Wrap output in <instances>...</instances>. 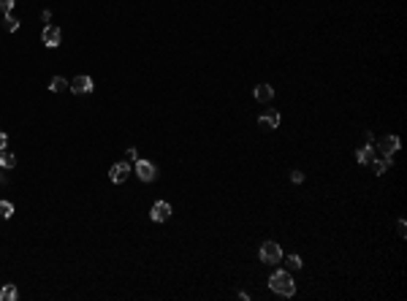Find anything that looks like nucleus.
Masks as SVG:
<instances>
[{
	"instance_id": "obj_1",
	"label": "nucleus",
	"mask_w": 407,
	"mask_h": 301,
	"mask_svg": "<svg viewBox=\"0 0 407 301\" xmlns=\"http://www.w3.org/2000/svg\"><path fill=\"white\" fill-rule=\"evenodd\" d=\"M269 288L277 293V296H293L296 293V282L288 272H274L269 280Z\"/></svg>"
},
{
	"instance_id": "obj_2",
	"label": "nucleus",
	"mask_w": 407,
	"mask_h": 301,
	"mask_svg": "<svg viewBox=\"0 0 407 301\" xmlns=\"http://www.w3.org/2000/svg\"><path fill=\"white\" fill-rule=\"evenodd\" d=\"M258 255H261L263 263H269V266H277V263H282V247L277 242H263L261 250H258Z\"/></svg>"
},
{
	"instance_id": "obj_3",
	"label": "nucleus",
	"mask_w": 407,
	"mask_h": 301,
	"mask_svg": "<svg viewBox=\"0 0 407 301\" xmlns=\"http://www.w3.org/2000/svg\"><path fill=\"white\" fill-rule=\"evenodd\" d=\"M41 41H44L46 49H57L60 41H63V33H60V27H54V24H46L44 33H41Z\"/></svg>"
},
{
	"instance_id": "obj_4",
	"label": "nucleus",
	"mask_w": 407,
	"mask_h": 301,
	"mask_svg": "<svg viewBox=\"0 0 407 301\" xmlns=\"http://www.w3.org/2000/svg\"><path fill=\"white\" fill-rule=\"evenodd\" d=\"M68 90H71V93H76V95H84V93H92V79L90 76H76V79H71V82H68Z\"/></svg>"
},
{
	"instance_id": "obj_5",
	"label": "nucleus",
	"mask_w": 407,
	"mask_h": 301,
	"mask_svg": "<svg viewBox=\"0 0 407 301\" xmlns=\"http://www.w3.org/2000/svg\"><path fill=\"white\" fill-rule=\"evenodd\" d=\"M150 217L155 220V223H166V220L171 217V204L169 201H155L150 209Z\"/></svg>"
},
{
	"instance_id": "obj_6",
	"label": "nucleus",
	"mask_w": 407,
	"mask_h": 301,
	"mask_svg": "<svg viewBox=\"0 0 407 301\" xmlns=\"http://www.w3.org/2000/svg\"><path fill=\"white\" fill-rule=\"evenodd\" d=\"M378 150H380V155H383L386 160H391L394 152L399 150V139L397 136H383V139L378 141Z\"/></svg>"
},
{
	"instance_id": "obj_7",
	"label": "nucleus",
	"mask_w": 407,
	"mask_h": 301,
	"mask_svg": "<svg viewBox=\"0 0 407 301\" xmlns=\"http://www.w3.org/2000/svg\"><path fill=\"white\" fill-rule=\"evenodd\" d=\"M128 176H131V163H114L112 171H109V179H112L114 185H122Z\"/></svg>"
},
{
	"instance_id": "obj_8",
	"label": "nucleus",
	"mask_w": 407,
	"mask_h": 301,
	"mask_svg": "<svg viewBox=\"0 0 407 301\" xmlns=\"http://www.w3.org/2000/svg\"><path fill=\"white\" fill-rule=\"evenodd\" d=\"M258 125L269 128V131H277V128H280V112H277V109H266V112L258 117Z\"/></svg>"
},
{
	"instance_id": "obj_9",
	"label": "nucleus",
	"mask_w": 407,
	"mask_h": 301,
	"mask_svg": "<svg viewBox=\"0 0 407 301\" xmlns=\"http://www.w3.org/2000/svg\"><path fill=\"white\" fill-rule=\"evenodd\" d=\"M136 176H139L141 182H152L155 179V165H152L150 160H136Z\"/></svg>"
},
{
	"instance_id": "obj_10",
	"label": "nucleus",
	"mask_w": 407,
	"mask_h": 301,
	"mask_svg": "<svg viewBox=\"0 0 407 301\" xmlns=\"http://www.w3.org/2000/svg\"><path fill=\"white\" fill-rule=\"evenodd\" d=\"M356 160H359L361 165H369L375 160V147L367 144V147H361V150H356Z\"/></svg>"
},
{
	"instance_id": "obj_11",
	"label": "nucleus",
	"mask_w": 407,
	"mask_h": 301,
	"mask_svg": "<svg viewBox=\"0 0 407 301\" xmlns=\"http://www.w3.org/2000/svg\"><path fill=\"white\" fill-rule=\"evenodd\" d=\"M271 98H274V90H271V84H258V87H255V101L269 103Z\"/></svg>"
},
{
	"instance_id": "obj_12",
	"label": "nucleus",
	"mask_w": 407,
	"mask_h": 301,
	"mask_svg": "<svg viewBox=\"0 0 407 301\" xmlns=\"http://www.w3.org/2000/svg\"><path fill=\"white\" fill-rule=\"evenodd\" d=\"M16 296H19V291H16V285H3L0 288V301H16Z\"/></svg>"
},
{
	"instance_id": "obj_13",
	"label": "nucleus",
	"mask_w": 407,
	"mask_h": 301,
	"mask_svg": "<svg viewBox=\"0 0 407 301\" xmlns=\"http://www.w3.org/2000/svg\"><path fill=\"white\" fill-rule=\"evenodd\" d=\"M14 165H16V157L11 152L0 150V168H14Z\"/></svg>"
},
{
	"instance_id": "obj_14",
	"label": "nucleus",
	"mask_w": 407,
	"mask_h": 301,
	"mask_svg": "<svg viewBox=\"0 0 407 301\" xmlns=\"http://www.w3.org/2000/svg\"><path fill=\"white\" fill-rule=\"evenodd\" d=\"M3 24H5V30H8V33H16V30H19V19H16L14 14H5V19H3Z\"/></svg>"
},
{
	"instance_id": "obj_15",
	"label": "nucleus",
	"mask_w": 407,
	"mask_h": 301,
	"mask_svg": "<svg viewBox=\"0 0 407 301\" xmlns=\"http://www.w3.org/2000/svg\"><path fill=\"white\" fill-rule=\"evenodd\" d=\"M65 87H68V82H65L63 76H54L52 82H49V90H52V93H63Z\"/></svg>"
},
{
	"instance_id": "obj_16",
	"label": "nucleus",
	"mask_w": 407,
	"mask_h": 301,
	"mask_svg": "<svg viewBox=\"0 0 407 301\" xmlns=\"http://www.w3.org/2000/svg\"><path fill=\"white\" fill-rule=\"evenodd\" d=\"M285 266L291 269V272H296V269H301V266H304V261H301V258L293 253V255H288V258H285Z\"/></svg>"
},
{
	"instance_id": "obj_17",
	"label": "nucleus",
	"mask_w": 407,
	"mask_h": 301,
	"mask_svg": "<svg viewBox=\"0 0 407 301\" xmlns=\"http://www.w3.org/2000/svg\"><path fill=\"white\" fill-rule=\"evenodd\" d=\"M14 214V204L11 201H0V220H8Z\"/></svg>"
},
{
	"instance_id": "obj_18",
	"label": "nucleus",
	"mask_w": 407,
	"mask_h": 301,
	"mask_svg": "<svg viewBox=\"0 0 407 301\" xmlns=\"http://www.w3.org/2000/svg\"><path fill=\"white\" fill-rule=\"evenodd\" d=\"M388 165H391V160H386V157H380V160H372V171L375 174H386Z\"/></svg>"
},
{
	"instance_id": "obj_19",
	"label": "nucleus",
	"mask_w": 407,
	"mask_h": 301,
	"mask_svg": "<svg viewBox=\"0 0 407 301\" xmlns=\"http://www.w3.org/2000/svg\"><path fill=\"white\" fill-rule=\"evenodd\" d=\"M291 179L296 185H301V182H304V174H301V171H291Z\"/></svg>"
},
{
	"instance_id": "obj_20",
	"label": "nucleus",
	"mask_w": 407,
	"mask_h": 301,
	"mask_svg": "<svg viewBox=\"0 0 407 301\" xmlns=\"http://www.w3.org/2000/svg\"><path fill=\"white\" fill-rule=\"evenodd\" d=\"M0 8H3L5 14H8V11L14 8V0H0Z\"/></svg>"
},
{
	"instance_id": "obj_21",
	"label": "nucleus",
	"mask_w": 407,
	"mask_h": 301,
	"mask_svg": "<svg viewBox=\"0 0 407 301\" xmlns=\"http://www.w3.org/2000/svg\"><path fill=\"white\" fill-rule=\"evenodd\" d=\"M397 231H399V236H407V225H405V220H399V223H397Z\"/></svg>"
},
{
	"instance_id": "obj_22",
	"label": "nucleus",
	"mask_w": 407,
	"mask_h": 301,
	"mask_svg": "<svg viewBox=\"0 0 407 301\" xmlns=\"http://www.w3.org/2000/svg\"><path fill=\"white\" fill-rule=\"evenodd\" d=\"M128 160H133V163H136V160H139V152H136V150H133V147H131V150H128Z\"/></svg>"
},
{
	"instance_id": "obj_23",
	"label": "nucleus",
	"mask_w": 407,
	"mask_h": 301,
	"mask_svg": "<svg viewBox=\"0 0 407 301\" xmlns=\"http://www.w3.org/2000/svg\"><path fill=\"white\" fill-rule=\"evenodd\" d=\"M5 144H8V136H5L3 131H0V150H5Z\"/></svg>"
}]
</instances>
